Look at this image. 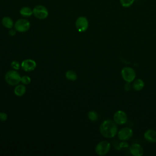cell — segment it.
<instances>
[{"instance_id": "cell-1", "label": "cell", "mask_w": 156, "mask_h": 156, "mask_svg": "<svg viewBox=\"0 0 156 156\" xmlns=\"http://www.w3.org/2000/svg\"><path fill=\"white\" fill-rule=\"evenodd\" d=\"M100 132L101 135L107 138L114 137L118 132L116 123L111 119H106L100 126Z\"/></svg>"}, {"instance_id": "cell-2", "label": "cell", "mask_w": 156, "mask_h": 156, "mask_svg": "<svg viewBox=\"0 0 156 156\" xmlns=\"http://www.w3.org/2000/svg\"><path fill=\"white\" fill-rule=\"evenodd\" d=\"M21 76L16 70H10L5 75V80L10 85H16L21 82Z\"/></svg>"}, {"instance_id": "cell-3", "label": "cell", "mask_w": 156, "mask_h": 156, "mask_svg": "<svg viewBox=\"0 0 156 156\" xmlns=\"http://www.w3.org/2000/svg\"><path fill=\"white\" fill-rule=\"evenodd\" d=\"M32 10L34 16L40 20H44L49 15L47 8L42 5H36Z\"/></svg>"}, {"instance_id": "cell-4", "label": "cell", "mask_w": 156, "mask_h": 156, "mask_svg": "<svg viewBox=\"0 0 156 156\" xmlns=\"http://www.w3.org/2000/svg\"><path fill=\"white\" fill-rule=\"evenodd\" d=\"M15 29L19 32H25L27 31L30 27V22L24 18H21L18 20L14 24Z\"/></svg>"}, {"instance_id": "cell-5", "label": "cell", "mask_w": 156, "mask_h": 156, "mask_svg": "<svg viewBox=\"0 0 156 156\" xmlns=\"http://www.w3.org/2000/svg\"><path fill=\"white\" fill-rule=\"evenodd\" d=\"M110 144L107 141H100L96 146V153L100 156L106 155L110 150Z\"/></svg>"}, {"instance_id": "cell-6", "label": "cell", "mask_w": 156, "mask_h": 156, "mask_svg": "<svg viewBox=\"0 0 156 156\" xmlns=\"http://www.w3.org/2000/svg\"><path fill=\"white\" fill-rule=\"evenodd\" d=\"M121 76L122 79L126 82H132L136 77L135 70L130 67H125L121 70Z\"/></svg>"}, {"instance_id": "cell-7", "label": "cell", "mask_w": 156, "mask_h": 156, "mask_svg": "<svg viewBox=\"0 0 156 156\" xmlns=\"http://www.w3.org/2000/svg\"><path fill=\"white\" fill-rule=\"evenodd\" d=\"M76 27L80 32L86 31L88 27V21L85 16H79L76 21Z\"/></svg>"}, {"instance_id": "cell-8", "label": "cell", "mask_w": 156, "mask_h": 156, "mask_svg": "<svg viewBox=\"0 0 156 156\" xmlns=\"http://www.w3.org/2000/svg\"><path fill=\"white\" fill-rule=\"evenodd\" d=\"M132 136L133 130L130 127H123L118 132V137L121 141L128 140L131 138Z\"/></svg>"}, {"instance_id": "cell-9", "label": "cell", "mask_w": 156, "mask_h": 156, "mask_svg": "<svg viewBox=\"0 0 156 156\" xmlns=\"http://www.w3.org/2000/svg\"><path fill=\"white\" fill-rule=\"evenodd\" d=\"M113 120L117 124H124L127 121V116L124 111L118 110L114 114Z\"/></svg>"}, {"instance_id": "cell-10", "label": "cell", "mask_w": 156, "mask_h": 156, "mask_svg": "<svg viewBox=\"0 0 156 156\" xmlns=\"http://www.w3.org/2000/svg\"><path fill=\"white\" fill-rule=\"evenodd\" d=\"M21 66L24 71L30 72L35 69L37 66V63L34 60L26 59L22 62Z\"/></svg>"}, {"instance_id": "cell-11", "label": "cell", "mask_w": 156, "mask_h": 156, "mask_svg": "<svg viewBox=\"0 0 156 156\" xmlns=\"http://www.w3.org/2000/svg\"><path fill=\"white\" fill-rule=\"evenodd\" d=\"M129 151L130 154L133 156H141L144 153L143 147L138 143L132 144L129 148Z\"/></svg>"}, {"instance_id": "cell-12", "label": "cell", "mask_w": 156, "mask_h": 156, "mask_svg": "<svg viewBox=\"0 0 156 156\" xmlns=\"http://www.w3.org/2000/svg\"><path fill=\"white\" fill-rule=\"evenodd\" d=\"M144 137L149 143H156V130L148 129L144 133Z\"/></svg>"}, {"instance_id": "cell-13", "label": "cell", "mask_w": 156, "mask_h": 156, "mask_svg": "<svg viewBox=\"0 0 156 156\" xmlns=\"http://www.w3.org/2000/svg\"><path fill=\"white\" fill-rule=\"evenodd\" d=\"M26 91V87L24 84H20L16 85V86L14 88V93L17 96H23Z\"/></svg>"}, {"instance_id": "cell-14", "label": "cell", "mask_w": 156, "mask_h": 156, "mask_svg": "<svg viewBox=\"0 0 156 156\" xmlns=\"http://www.w3.org/2000/svg\"><path fill=\"white\" fill-rule=\"evenodd\" d=\"M2 24L7 29H12L13 26L12 19L9 16H4L2 19Z\"/></svg>"}, {"instance_id": "cell-15", "label": "cell", "mask_w": 156, "mask_h": 156, "mask_svg": "<svg viewBox=\"0 0 156 156\" xmlns=\"http://www.w3.org/2000/svg\"><path fill=\"white\" fill-rule=\"evenodd\" d=\"M144 86V83L143 80L141 79H136L133 83V88L136 91H140L141 90Z\"/></svg>"}, {"instance_id": "cell-16", "label": "cell", "mask_w": 156, "mask_h": 156, "mask_svg": "<svg viewBox=\"0 0 156 156\" xmlns=\"http://www.w3.org/2000/svg\"><path fill=\"white\" fill-rule=\"evenodd\" d=\"M20 13L24 17H29L33 15V10L29 7H23L20 9Z\"/></svg>"}, {"instance_id": "cell-17", "label": "cell", "mask_w": 156, "mask_h": 156, "mask_svg": "<svg viewBox=\"0 0 156 156\" xmlns=\"http://www.w3.org/2000/svg\"><path fill=\"white\" fill-rule=\"evenodd\" d=\"M65 76L67 79H68L69 80H72V81L76 80L77 77V74L76 73L75 71H74L73 70H68V71H66V73L65 74Z\"/></svg>"}, {"instance_id": "cell-18", "label": "cell", "mask_w": 156, "mask_h": 156, "mask_svg": "<svg viewBox=\"0 0 156 156\" xmlns=\"http://www.w3.org/2000/svg\"><path fill=\"white\" fill-rule=\"evenodd\" d=\"M88 119L91 121H96L98 119V114L95 111H90L88 113Z\"/></svg>"}, {"instance_id": "cell-19", "label": "cell", "mask_w": 156, "mask_h": 156, "mask_svg": "<svg viewBox=\"0 0 156 156\" xmlns=\"http://www.w3.org/2000/svg\"><path fill=\"white\" fill-rule=\"evenodd\" d=\"M134 1L135 0H119L121 5L124 7H129L133 4Z\"/></svg>"}, {"instance_id": "cell-20", "label": "cell", "mask_w": 156, "mask_h": 156, "mask_svg": "<svg viewBox=\"0 0 156 156\" xmlns=\"http://www.w3.org/2000/svg\"><path fill=\"white\" fill-rule=\"evenodd\" d=\"M31 79L28 76H23L21 77V82L24 85H28L30 83Z\"/></svg>"}, {"instance_id": "cell-21", "label": "cell", "mask_w": 156, "mask_h": 156, "mask_svg": "<svg viewBox=\"0 0 156 156\" xmlns=\"http://www.w3.org/2000/svg\"><path fill=\"white\" fill-rule=\"evenodd\" d=\"M11 66L12 67L15 69V70H18L20 69V64L18 61L14 60L13 62H12L11 63Z\"/></svg>"}, {"instance_id": "cell-22", "label": "cell", "mask_w": 156, "mask_h": 156, "mask_svg": "<svg viewBox=\"0 0 156 156\" xmlns=\"http://www.w3.org/2000/svg\"><path fill=\"white\" fill-rule=\"evenodd\" d=\"M7 119V115L4 112H0V121L2 122L5 121Z\"/></svg>"}, {"instance_id": "cell-23", "label": "cell", "mask_w": 156, "mask_h": 156, "mask_svg": "<svg viewBox=\"0 0 156 156\" xmlns=\"http://www.w3.org/2000/svg\"><path fill=\"white\" fill-rule=\"evenodd\" d=\"M16 30L15 29H10V30L9 32V34L10 36H14L16 34Z\"/></svg>"}, {"instance_id": "cell-24", "label": "cell", "mask_w": 156, "mask_h": 156, "mask_svg": "<svg viewBox=\"0 0 156 156\" xmlns=\"http://www.w3.org/2000/svg\"><path fill=\"white\" fill-rule=\"evenodd\" d=\"M130 82H127L126 85H125V90L128 91L129 90L130 88Z\"/></svg>"}, {"instance_id": "cell-25", "label": "cell", "mask_w": 156, "mask_h": 156, "mask_svg": "<svg viewBox=\"0 0 156 156\" xmlns=\"http://www.w3.org/2000/svg\"><path fill=\"white\" fill-rule=\"evenodd\" d=\"M120 146H121V147H127L128 144L126 143V142H122V143H120Z\"/></svg>"}]
</instances>
